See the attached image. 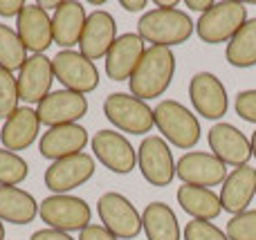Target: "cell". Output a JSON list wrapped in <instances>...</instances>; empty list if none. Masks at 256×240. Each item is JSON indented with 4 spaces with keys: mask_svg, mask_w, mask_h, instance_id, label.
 <instances>
[{
    "mask_svg": "<svg viewBox=\"0 0 256 240\" xmlns=\"http://www.w3.org/2000/svg\"><path fill=\"white\" fill-rule=\"evenodd\" d=\"M0 240H4V225H2V220H0Z\"/></svg>",
    "mask_w": 256,
    "mask_h": 240,
    "instance_id": "42",
    "label": "cell"
},
{
    "mask_svg": "<svg viewBox=\"0 0 256 240\" xmlns=\"http://www.w3.org/2000/svg\"><path fill=\"white\" fill-rule=\"evenodd\" d=\"M225 234L230 240H256V209H248L238 216H232Z\"/></svg>",
    "mask_w": 256,
    "mask_h": 240,
    "instance_id": "31",
    "label": "cell"
},
{
    "mask_svg": "<svg viewBox=\"0 0 256 240\" xmlns=\"http://www.w3.org/2000/svg\"><path fill=\"white\" fill-rule=\"evenodd\" d=\"M178 205L182 207L184 214H189L191 220H216L222 214V205H220V196L214 193L212 189H202V187H189L182 184L176 193Z\"/></svg>",
    "mask_w": 256,
    "mask_h": 240,
    "instance_id": "24",
    "label": "cell"
},
{
    "mask_svg": "<svg viewBox=\"0 0 256 240\" xmlns=\"http://www.w3.org/2000/svg\"><path fill=\"white\" fill-rule=\"evenodd\" d=\"M18 101H20V94H18L16 76L14 72L0 67V119H9L20 108Z\"/></svg>",
    "mask_w": 256,
    "mask_h": 240,
    "instance_id": "30",
    "label": "cell"
},
{
    "mask_svg": "<svg viewBox=\"0 0 256 240\" xmlns=\"http://www.w3.org/2000/svg\"><path fill=\"white\" fill-rule=\"evenodd\" d=\"M182 240H230L220 227L207 220H189L182 229Z\"/></svg>",
    "mask_w": 256,
    "mask_h": 240,
    "instance_id": "32",
    "label": "cell"
},
{
    "mask_svg": "<svg viewBox=\"0 0 256 240\" xmlns=\"http://www.w3.org/2000/svg\"><path fill=\"white\" fill-rule=\"evenodd\" d=\"M54 79L76 94H90L99 88V70L90 58H86L76 49H61L52 58Z\"/></svg>",
    "mask_w": 256,
    "mask_h": 240,
    "instance_id": "8",
    "label": "cell"
},
{
    "mask_svg": "<svg viewBox=\"0 0 256 240\" xmlns=\"http://www.w3.org/2000/svg\"><path fill=\"white\" fill-rule=\"evenodd\" d=\"M88 142H90V135L84 126L68 124V126H56V128H48V133L40 135L38 151L45 160L58 162L63 157L84 153Z\"/></svg>",
    "mask_w": 256,
    "mask_h": 240,
    "instance_id": "19",
    "label": "cell"
},
{
    "mask_svg": "<svg viewBox=\"0 0 256 240\" xmlns=\"http://www.w3.org/2000/svg\"><path fill=\"white\" fill-rule=\"evenodd\" d=\"M16 34L22 40L27 52L45 54V49L54 45L52 16L45 9H40L36 2H27L20 16L16 18Z\"/></svg>",
    "mask_w": 256,
    "mask_h": 240,
    "instance_id": "18",
    "label": "cell"
},
{
    "mask_svg": "<svg viewBox=\"0 0 256 240\" xmlns=\"http://www.w3.org/2000/svg\"><path fill=\"white\" fill-rule=\"evenodd\" d=\"M225 58L232 67L240 70L256 65V18H248V22L227 43Z\"/></svg>",
    "mask_w": 256,
    "mask_h": 240,
    "instance_id": "27",
    "label": "cell"
},
{
    "mask_svg": "<svg viewBox=\"0 0 256 240\" xmlns=\"http://www.w3.org/2000/svg\"><path fill=\"white\" fill-rule=\"evenodd\" d=\"M90 146H92L94 160L102 162V166L117 175L130 173L137 166V151L120 130H97L90 139Z\"/></svg>",
    "mask_w": 256,
    "mask_h": 240,
    "instance_id": "11",
    "label": "cell"
},
{
    "mask_svg": "<svg viewBox=\"0 0 256 240\" xmlns=\"http://www.w3.org/2000/svg\"><path fill=\"white\" fill-rule=\"evenodd\" d=\"M155 9H178V0H155Z\"/></svg>",
    "mask_w": 256,
    "mask_h": 240,
    "instance_id": "40",
    "label": "cell"
},
{
    "mask_svg": "<svg viewBox=\"0 0 256 240\" xmlns=\"http://www.w3.org/2000/svg\"><path fill=\"white\" fill-rule=\"evenodd\" d=\"M30 175V164L18 153L0 148V187H18Z\"/></svg>",
    "mask_w": 256,
    "mask_h": 240,
    "instance_id": "29",
    "label": "cell"
},
{
    "mask_svg": "<svg viewBox=\"0 0 256 240\" xmlns=\"http://www.w3.org/2000/svg\"><path fill=\"white\" fill-rule=\"evenodd\" d=\"M97 214L104 227L120 240H130L142 234V214L122 193H102L97 200Z\"/></svg>",
    "mask_w": 256,
    "mask_h": 240,
    "instance_id": "7",
    "label": "cell"
},
{
    "mask_svg": "<svg viewBox=\"0 0 256 240\" xmlns=\"http://www.w3.org/2000/svg\"><path fill=\"white\" fill-rule=\"evenodd\" d=\"M245 22H248V4L240 0H220L212 4L209 11L200 13L196 22V34L207 45L230 43Z\"/></svg>",
    "mask_w": 256,
    "mask_h": 240,
    "instance_id": "4",
    "label": "cell"
},
{
    "mask_svg": "<svg viewBox=\"0 0 256 240\" xmlns=\"http://www.w3.org/2000/svg\"><path fill=\"white\" fill-rule=\"evenodd\" d=\"M207 142L212 155H216L222 164L232 166V169L248 166V162L254 157L250 137H245L243 130L236 128L234 124H227V121H218L209 128Z\"/></svg>",
    "mask_w": 256,
    "mask_h": 240,
    "instance_id": "12",
    "label": "cell"
},
{
    "mask_svg": "<svg viewBox=\"0 0 256 240\" xmlns=\"http://www.w3.org/2000/svg\"><path fill=\"white\" fill-rule=\"evenodd\" d=\"M176 76V54L168 47H146L142 61L128 79L130 94L142 101L162 97Z\"/></svg>",
    "mask_w": 256,
    "mask_h": 240,
    "instance_id": "1",
    "label": "cell"
},
{
    "mask_svg": "<svg viewBox=\"0 0 256 240\" xmlns=\"http://www.w3.org/2000/svg\"><path fill=\"white\" fill-rule=\"evenodd\" d=\"M137 169L150 187H168L176 178V162L166 139L146 135L137 148Z\"/></svg>",
    "mask_w": 256,
    "mask_h": 240,
    "instance_id": "9",
    "label": "cell"
},
{
    "mask_svg": "<svg viewBox=\"0 0 256 240\" xmlns=\"http://www.w3.org/2000/svg\"><path fill=\"white\" fill-rule=\"evenodd\" d=\"M104 115L120 133L146 135L155 126L153 108L130 92H110L104 99Z\"/></svg>",
    "mask_w": 256,
    "mask_h": 240,
    "instance_id": "5",
    "label": "cell"
},
{
    "mask_svg": "<svg viewBox=\"0 0 256 240\" xmlns=\"http://www.w3.org/2000/svg\"><path fill=\"white\" fill-rule=\"evenodd\" d=\"M38 216V202L20 187H0V220L12 225H30Z\"/></svg>",
    "mask_w": 256,
    "mask_h": 240,
    "instance_id": "25",
    "label": "cell"
},
{
    "mask_svg": "<svg viewBox=\"0 0 256 240\" xmlns=\"http://www.w3.org/2000/svg\"><path fill=\"white\" fill-rule=\"evenodd\" d=\"M144 40L140 38L137 31L120 34L106 54V76L110 81H128L135 72L137 63L144 56Z\"/></svg>",
    "mask_w": 256,
    "mask_h": 240,
    "instance_id": "20",
    "label": "cell"
},
{
    "mask_svg": "<svg viewBox=\"0 0 256 240\" xmlns=\"http://www.w3.org/2000/svg\"><path fill=\"white\" fill-rule=\"evenodd\" d=\"M38 130H40V119L36 115V110L30 106H20L2 124V130H0L2 148H7L12 153L25 151L36 142Z\"/></svg>",
    "mask_w": 256,
    "mask_h": 240,
    "instance_id": "22",
    "label": "cell"
},
{
    "mask_svg": "<svg viewBox=\"0 0 256 240\" xmlns=\"http://www.w3.org/2000/svg\"><path fill=\"white\" fill-rule=\"evenodd\" d=\"M250 142H252V155H254V160H256V130L252 133V137H250Z\"/></svg>",
    "mask_w": 256,
    "mask_h": 240,
    "instance_id": "41",
    "label": "cell"
},
{
    "mask_svg": "<svg viewBox=\"0 0 256 240\" xmlns=\"http://www.w3.org/2000/svg\"><path fill=\"white\" fill-rule=\"evenodd\" d=\"M90 4H94V7H102L104 0H90Z\"/></svg>",
    "mask_w": 256,
    "mask_h": 240,
    "instance_id": "43",
    "label": "cell"
},
{
    "mask_svg": "<svg viewBox=\"0 0 256 240\" xmlns=\"http://www.w3.org/2000/svg\"><path fill=\"white\" fill-rule=\"evenodd\" d=\"M189 99L196 115L218 121L230 110V97L222 81L212 72H198L189 81Z\"/></svg>",
    "mask_w": 256,
    "mask_h": 240,
    "instance_id": "13",
    "label": "cell"
},
{
    "mask_svg": "<svg viewBox=\"0 0 256 240\" xmlns=\"http://www.w3.org/2000/svg\"><path fill=\"white\" fill-rule=\"evenodd\" d=\"M36 115L40 119V126H48V128L76 124L88 115V99L86 94H76L70 90H56V92H50L36 106Z\"/></svg>",
    "mask_w": 256,
    "mask_h": 240,
    "instance_id": "15",
    "label": "cell"
},
{
    "mask_svg": "<svg viewBox=\"0 0 256 240\" xmlns=\"http://www.w3.org/2000/svg\"><path fill=\"white\" fill-rule=\"evenodd\" d=\"M234 110L240 119L256 124V88L252 90H240L234 99Z\"/></svg>",
    "mask_w": 256,
    "mask_h": 240,
    "instance_id": "33",
    "label": "cell"
},
{
    "mask_svg": "<svg viewBox=\"0 0 256 240\" xmlns=\"http://www.w3.org/2000/svg\"><path fill=\"white\" fill-rule=\"evenodd\" d=\"M25 0H0V16L2 18H12V16H20V11L25 9Z\"/></svg>",
    "mask_w": 256,
    "mask_h": 240,
    "instance_id": "35",
    "label": "cell"
},
{
    "mask_svg": "<svg viewBox=\"0 0 256 240\" xmlns=\"http://www.w3.org/2000/svg\"><path fill=\"white\" fill-rule=\"evenodd\" d=\"M16 81H18L20 101L38 106L52 92V83H54L52 58H48L45 54H30L25 65L18 70Z\"/></svg>",
    "mask_w": 256,
    "mask_h": 240,
    "instance_id": "17",
    "label": "cell"
},
{
    "mask_svg": "<svg viewBox=\"0 0 256 240\" xmlns=\"http://www.w3.org/2000/svg\"><path fill=\"white\" fill-rule=\"evenodd\" d=\"M212 0H184V7H189L191 11H198V13H204L212 9Z\"/></svg>",
    "mask_w": 256,
    "mask_h": 240,
    "instance_id": "38",
    "label": "cell"
},
{
    "mask_svg": "<svg viewBox=\"0 0 256 240\" xmlns=\"http://www.w3.org/2000/svg\"><path fill=\"white\" fill-rule=\"evenodd\" d=\"M76 240H120V238L112 236L104 225H90V227H86L84 232L79 234Z\"/></svg>",
    "mask_w": 256,
    "mask_h": 240,
    "instance_id": "34",
    "label": "cell"
},
{
    "mask_svg": "<svg viewBox=\"0 0 256 240\" xmlns=\"http://www.w3.org/2000/svg\"><path fill=\"white\" fill-rule=\"evenodd\" d=\"M30 240H74V238L66 232H56V229L45 227V229H38V232L32 234Z\"/></svg>",
    "mask_w": 256,
    "mask_h": 240,
    "instance_id": "36",
    "label": "cell"
},
{
    "mask_svg": "<svg viewBox=\"0 0 256 240\" xmlns=\"http://www.w3.org/2000/svg\"><path fill=\"white\" fill-rule=\"evenodd\" d=\"M227 175H230L227 166L216 155L204 151L184 153L176 162V178H180L182 184H189V187L212 189L225 182Z\"/></svg>",
    "mask_w": 256,
    "mask_h": 240,
    "instance_id": "14",
    "label": "cell"
},
{
    "mask_svg": "<svg viewBox=\"0 0 256 240\" xmlns=\"http://www.w3.org/2000/svg\"><path fill=\"white\" fill-rule=\"evenodd\" d=\"M196 22L182 9H150L137 20V34L150 47H176L191 38Z\"/></svg>",
    "mask_w": 256,
    "mask_h": 240,
    "instance_id": "2",
    "label": "cell"
},
{
    "mask_svg": "<svg viewBox=\"0 0 256 240\" xmlns=\"http://www.w3.org/2000/svg\"><path fill=\"white\" fill-rule=\"evenodd\" d=\"M120 7H124L130 13H140L148 7V0H120Z\"/></svg>",
    "mask_w": 256,
    "mask_h": 240,
    "instance_id": "37",
    "label": "cell"
},
{
    "mask_svg": "<svg viewBox=\"0 0 256 240\" xmlns=\"http://www.w3.org/2000/svg\"><path fill=\"white\" fill-rule=\"evenodd\" d=\"M155 128L160 130V137L166 139L176 148L191 151L200 142V121L184 103L176 99H162L153 108Z\"/></svg>",
    "mask_w": 256,
    "mask_h": 240,
    "instance_id": "3",
    "label": "cell"
},
{
    "mask_svg": "<svg viewBox=\"0 0 256 240\" xmlns=\"http://www.w3.org/2000/svg\"><path fill=\"white\" fill-rule=\"evenodd\" d=\"M86 7L79 0H63V4L52 13V34H54V45L61 49H72L79 45L81 31L86 25Z\"/></svg>",
    "mask_w": 256,
    "mask_h": 240,
    "instance_id": "23",
    "label": "cell"
},
{
    "mask_svg": "<svg viewBox=\"0 0 256 240\" xmlns=\"http://www.w3.org/2000/svg\"><path fill=\"white\" fill-rule=\"evenodd\" d=\"M38 216L50 229L56 232H84L86 227H90L92 220V211L90 205L84 198L76 196H50L38 205Z\"/></svg>",
    "mask_w": 256,
    "mask_h": 240,
    "instance_id": "6",
    "label": "cell"
},
{
    "mask_svg": "<svg viewBox=\"0 0 256 240\" xmlns=\"http://www.w3.org/2000/svg\"><path fill=\"white\" fill-rule=\"evenodd\" d=\"M97 171L94 157L88 153H76V155L63 157L58 162H52L45 171V187L54 196H68L70 191L84 187Z\"/></svg>",
    "mask_w": 256,
    "mask_h": 240,
    "instance_id": "10",
    "label": "cell"
},
{
    "mask_svg": "<svg viewBox=\"0 0 256 240\" xmlns=\"http://www.w3.org/2000/svg\"><path fill=\"white\" fill-rule=\"evenodd\" d=\"M117 40V22L110 11L106 9H94L86 18L84 31H81L79 40V52L90 61H99L106 58L108 49Z\"/></svg>",
    "mask_w": 256,
    "mask_h": 240,
    "instance_id": "16",
    "label": "cell"
},
{
    "mask_svg": "<svg viewBox=\"0 0 256 240\" xmlns=\"http://www.w3.org/2000/svg\"><path fill=\"white\" fill-rule=\"evenodd\" d=\"M142 232L148 240H180V223L176 211L164 202H150L142 211Z\"/></svg>",
    "mask_w": 256,
    "mask_h": 240,
    "instance_id": "26",
    "label": "cell"
},
{
    "mask_svg": "<svg viewBox=\"0 0 256 240\" xmlns=\"http://www.w3.org/2000/svg\"><path fill=\"white\" fill-rule=\"evenodd\" d=\"M36 4H38L40 9H45V11H56V9L63 4V0H38Z\"/></svg>",
    "mask_w": 256,
    "mask_h": 240,
    "instance_id": "39",
    "label": "cell"
},
{
    "mask_svg": "<svg viewBox=\"0 0 256 240\" xmlns=\"http://www.w3.org/2000/svg\"><path fill=\"white\" fill-rule=\"evenodd\" d=\"M218 196H220L222 211H227V214L238 216L248 211V207L252 205L256 196V169H252L250 164L234 169L225 178Z\"/></svg>",
    "mask_w": 256,
    "mask_h": 240,
    "instance_id": "21",
    "label": "cell"
},
{
    "mask_svg": "<svg viewBox=\"0 0 256 240\" xmlns=\"http://www.w3.org/2000/svg\"><path fill=\"white\" fill-rule=\"evenodd\" d=\"M27 58H30L27 49L22 45V40L18 38L16 29L0 22V67L9 72H16L25 65Z\"/></svg>",
    "mask_w": 256,
    "mask_h": 240,
    "instance_id": "28",
    "label": "cell"
}]
</instances>
